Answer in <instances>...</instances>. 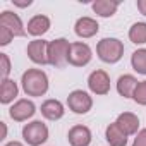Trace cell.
<instances>
[{
	"label": "cell",
	"mask_w": 146,
	"mask_h": 146,
	"mask_svg": "<svg viewBox=\"0 0 146 146\" xmlns=\"http://www.w3.org/2000/svg\"><path fill=\"white\" fill-rule=\"evenodd\" d=\"M21 84L28 96H43L48 91V78L40 69H28L21 78Z\"/></svg>",
	"instance_id": "cell-1"
},
{
	"label": "cell",
	"mask_w": 146,
	"mask_h": 146,
	"mask_svg": "<svg viewBox=\"0 0 146 146\" xmlns=\"http://www.w3.org/2000/svg\"><path fill=\"white\" fill-rule=\"evenodd\" d=\"M98 57L107 64H115L124 55V43L117 38H103L96 45Z\"/></svg>",
	"instance_id": "cell-2"
},
{
	"label": "cell",
	"mask_w": 146,
	"mask_h": 146,
	"mask_svg": "<svg viewBox=\"0 0 146 146\" xmlns=\"http://www.w3.org/2000/svg\"><path fill=\"white\" fill-rule=\"evenodd\" d=\"M23 137L29 146H40L48 139V127L41 120H33L23 127Z\"/></svg>",
	"instance_id": "cell-3"
},
{
	"label": "cell",
	"mask_w": 146,
	"mask_h": 146,
	"mask_svg": "<svg viewBox=\"0 0 146 146\" xmlns=\"http://www.w3.org/2000/svg\"><path fill=\"white\" fill-rule=\"evenodd\" d=\"M70 43L65 38H58L48 43V64L55 67H64L67 64Z\"/></svg>",
	"instance_id": "cell-4"
},
{
	"label": "cell",
	"mask_w": 146,
	"mask_h": 146,
	"mask_svg": "<svg viewBox=\"0 0 146 146\" xmlns=\"http://www.w3.org/2000/svg\"><path fill=\"white\" fill-rule=\"evenodd\" d=\"M91 48L86 45V43H81V41H76V43H70V48H69V57H67V62L70 65H76V67H84L86 64H90L91 60Z\"/></svg>",
	"instance_id": "cell-5"
},
{
	"label": "cell",
	"mask_w": 146,
	"mask_h": 146,
	"mask_svg": "<svg viewBox=\"0 0 146 146\" xmlns=\"http://www.w3.org/2000/svg\"><path fill=\"white\" fill-rule=\"evenodd\" d=\"M67 105L74 113H88L93 107V100L86 91L76 90L67 96Z\"/></svg>",
	"instance_id": "cell-6"
},
{
	"label": "cell",
	"mask_w": 146,
	"mask_h": 146,
	"mask_svg": "<svg viewBox=\"0 0 146 146\" xmlns=\"http://www.w3.org/2000/svg\"><path fill=\"white\" fill-rule=\"evenodd\" d=\"M88 86L93 93L96 95H107L110 91V78L105 70L98 69V70H93L90 78H88Z\"/></svg>",
	"instance_id": "cell-7"
},
{
	"label": "cell",
	"mask_w": 146,
	"mask_h": 146,
	"mask_svg": "<svg viewBox=\"0 0 146 146\" xmlns=\"http://www.w3.org/2000/svg\"><path fill=\"white\" fill-rule=\"evenodd\" d=\"M36 112V107L31 100H19L16 102L11 108H9V115L11 119H14L16 122H24L29 117H33Z\"/></svg>",
	"instance_id": "cell-8"
},
{
	"label": "cell",
	"mask_w": 146,
	"mask_h": 146,
	"mask_svg": "<svg viewBox=\"0 0 146 146\" xmlns=\"http://www.w3.org/2000/svg\"><path fill=\"white\" fill-rule=\"evenodd\" d=\"M28 57L35 64H48V41L45 40H33L28 45Z\"/></svg>",
	"instance_id": "cell-9"
},
{
	"label": "cell",
	"mask_w": 146,
	"mask_h": 146,
	"mask_svg": "<svg viewBox=\"0 0 146 146\" xmlns=\"http://www.w3.org/2000/svg\"><path fill=\"white\" fill-rule=\"evenodd\" d=\"M0 26L2 28H7L14 36H24L26 35V29L23 28V21L17 14L11 12V11H4L0 14Z\"/></svg>",
	"instance_id": "cell-10"
},
{
	"label": "cell",
	"mask_w": 146,
	"mask_h": 146,
	"mask_svg": "<svg viewBox=\"0 0 146 146\" xmlns=\"http://www.w3.org/2000/svg\"><path fill=\"white\" fill-rule=\"evenodd\" d=\"M67 139H69L70 146H90V143H91V131L86 125H74L69 131Z\"/></svg>",
	"instance_id": "cell-11"
},
{
	"label": "cell",
	"mask_w": 146,
	"mask_h": 146,
	"mask_svg": "<svg viewBox=\"0 0 146 146\" xmlns=\"http://www.w3.org/2000/svg\"><path fill=\"white\" fill-rule=\"evenodd\" d=\"M98 29H100L98 23L91 17H81V19H78V23L74 26L76 35L81 36V38H91L98 33Z\"/></svg>",
	"instance_id": "cell-12"
},
{
	"label": "cell",
	"mask_w": 146,
	"mask_h": 146,
	"mask_svg": "<svg viewBox=\"0 0 146 146\" xmlns=\"http://www.w3.org/2000/svg\"><path fill=\"white\" fill-rule=\"evenodd\" d=\"M115 122H117V125H119L127 136L136 134L137 129H139V119H137L134 113H131V112H124V113H120V115L117 117Z\"/></svg>",
	"instance_id": "cell-13"
},
{
	"label": "cell",
	"mask_w": 146,
	"mask_h": 146,
	"mask_svg": "<svg viewBox=\"0 0 146 146\" xmlns=\"http://www.w3.org/2000/svg\"><path fill=\"white\" fill-rule=\"evenodd\" d=\"M64 112H65L64 110V105L58 100H46L41 105V113L48 120H58V119H62L64 117Z\"/></svg>",
	"instance_id": "cell-14"
},
{
	"label": "cell",
	"mask_w": 146,
	"mask_h": 146,
	"mask_svg": "<svg viewBox=\"0 0 146 146\" xmlns=\"http://www.w3.org/2000/svg\"><path fill=\"white\" fill-rule=\"evenodd\" d=\"M48 29H50V19H48L46 16L38 14V16L31 17L29 23H28V33L33 35V36H41V35H45Z\"/></svg>",
	"instance_id": "cell-15"
},
{
	"label": "cell",
	"mask_w": 146,
	"mask_h": 146,
	"mask_svg": "<svg viewBox=\"0 0 146 146\" xmlns=\"http://www.w3.org/2000/svg\"><path fill=\"white\" fill-rule=\"evenodd\" d=\"M137 83H139V81H137L134 76H131V74L120 76L119 81H117V91H119V95L124 96V98H132Z\"/></svg>",
	"instance_id": "cell-16"
},
{
	"label": "cell",
	"mask_w": 146,
	"mask_h": 146,
	"mask_svg": "<svg viewBox=\"0 0 146 146\" xmlns=\"http://www.w3.org/2000/svg\"><path fill=\"white\" fill-rule=\"evenodd\" d=\"M105 137L110 143V146H125L127 144V134L117 125V122L110 124L105 131Z\"/></svg>",
	"instance_id": "cell-17"
},
{
	"label": "cell",
	"mask_w": 146,
	"mask_h": 146,
	"mask_svg": "<svg viewBox=\"0 0 146 146\" xmlns=\"http://www.w3.org/2000/svg\"><path fill=\"white\" fill-rule=\"evenodd\" d=\"M93 11L102 16V17H110L115 14V11L119 9V2H112V0H96V2L91 5Z\"/></svg>",
	"instance_id": "cell-18"
},
{
	"label": "cell",
	"mask_w": 146,
	"mask_h": 146,
	"mask_svg": "<svg viewBox=\"0 0 146 146\" xmlns=\"http://www.w3.org/2000/svg\"><path fill=\"white\" fill-rule=\"evenodd\" d=\"M17 96V84L12 79H2V86H0V102L2 103H11Z\"/></svg>",
	"instance_id": "cell-19"
},
{
	"label": "cell",
	"mask_w": 146,
	"mask_h": 146,
	"mask_svg": "<svg viewBox=\"0 0 146 146\" xmlns=\"http://www.w3.org/2000/svg\"><path fill=\"white\" fill-rule=\"evenodd\" d=\"M129 40L136 45L146 43V23H136L129 29Z\"/></svg>",
	"instance_id": "cell-20"
},
{
	"label": "cell",
	"mask_w": 146,
	"mask_h": 146,
	"mask_svg": "<svg viewBox=\"0 0 146 146\" xmlns=\"http://www.w3.org/2000/svg\"><path fill=\"white\" fill-rule=\"evenodd\" d=\"M132 69L139 74H146V48H139L132 53L131 57Z\"/></svg>",
	"instance_id": "cell-21"
},
{
	"label": "cell",
	"mask_w": 146,
	"mask_h": 146,
	"mask_svg": "<svg viewBox=\"0 0 146 146\" xmlns=\"http://www.w3.org/2000/svg\"><path fill=\"white\" fill-rule=\"evenodd\" d=\"M134 102L139 103V105H146V81H141L137 83L136 90H134V95H132Z\"/></svg>",
	"instance_id": "cell-22"
},
{
	"label": "cell",
	"mask_w": 146,
	"mask_h": 146,
	"mask_svg": "<svg viewBox=\"0 0 146 146\" xmlns=\"http://www.w3.org/2000/svg\"><path fill=\"white\" fill-rule=\"evenodd\" d=\"M0 64H2V70H0V76H2V79H7L9 72H11V60L7 57V53H0Z\"/></svg>",
	"instance_id": "cell-23"
},
{
	"label": "cell",
	"mask_w": 146,
	"mask_h": 146,
	"mask_svg": "<svg viewBox=\"0 0 146 146\" xmlns=\"http://www.w3.org/2000/svg\"><path fill=\"white\" fill-rule=\"evenodd\" d=\"M12 38H14V35H12L7 28H2V26H0V45H2V46L9 45Z\"/></svg>",
	"instance_id": "cell-24"
},
{
	"label": "cell",
	"mask_w": 146,
	"mask_h": 146,
	"mask_svg": "<svg viewBox=\"0 0 146 146\" xmlns=\"http://www.w3.org/2000/svg\"><path fill=\"white\" fill-rule=\"evenodd\" d=\"M132 146H146V129H141L132 143Z\"/></svg>",
	"instance_id": "cell-25"
},
{
	"label": "cell",
	"mask_w": 146,
	"mask_h": 146,
	"mask_svg": "<svg viewBox=\"0 0 146 146\" xmlns=\"http://www.w3.org/2000/svg\"><path fill=\"white\" fill-rule=\"evenodd\" d=\"M137 9L143 16H146V0H137Z\"/></svg>",
	"instance_id": "cell-26"
},
{
	"label": "cell",
	"mask_w": 146,
	"mask_h": 146,
	"mask_svg": "<svg viewBox=\"0 0 146 146\" xmlns=\"http://www.w3.org/2000/svg\"><path fill=\"white\" fill-rule=\"evenodd\" d=\"M14 5H19V7H28V5H31V0H29V2H14Z\"/></svg>",
	"instance_id": "cell-27"
},
{
	"label": "cell",
	"mask_w": 146,
	"mask_h": 146,
	"mask_svg": "<svg viewBox=\"0 0 146 146\" xmlns=\"http://www.w3.org/2000/svg\"><path fill=\"white\" fill-rule=\"evenodd\" d=\"M0 125H2V139L5 137V134H7V127H5V124L4 122H0Z\"/></svg>",
	"instance_id": "cell-28"
},
{
	"label": "cell",
	"mask_w": 146,
	"mask_h": 146,
	"mask_svg": "<svg viewBox=\"0 0 146 146\" xmlns=\"http://www.w3.org/2000/svg\"><path fill=\"white\" fill-rule=\"evenodd\" d=\"M5 146H23V144H21L19 141H11V143H7Z\"/></svg>",
	"instance_id": "cell-29"
}]
</instances>
